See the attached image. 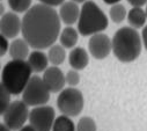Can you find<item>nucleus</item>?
<instances>
[{"mask_svg":"<svg viewBox=\"0 0 147 131\" xmlns=\"http://www.w3.org/2000/svg\"><path fill=\"white\" fill-rule=\"evenodd\" d=\"M61 30V21L53 7L32 5L21 19L22 38L30 48L43 50L56 43Z\"/></svg>","mask_w":147,"mask_h":131,"instance_id":"nucleus-1","label":"nucleus"},{"mask_svg":"<svg viewBox=\"0 0 147 131\" xmlns=\"http://www.w3.org/2000/svg\"><path fill=\"white\" fill-rule=\"evenodd\" d=\"M142 49L141 37L137 29L132 27L119 28L111 40V51L122 63H131L136 60Z\"/></svg>","mask_w":147,"mask_h":131,"instance_id":"nucleus-2","label":"nucleus"},{"mask_svg":"<svg viewBox=\"0 0 147 131\" xmlns=\"http://www.w3.org/2000/svg\"><path fill=\"white\" fill-rule=\"evenodd\" d=\"M77 30L82 36H92L102 32L108 28L109 20L98 5L92 0H87L80 8Z\"/></svg>","mask_w":147,"mask_h":131,"instance_id":"nucleus-3","label":"nucleus"},{"mask_svg":"<svg viewBox=\"0 0 147 131\" xmlns=\"http://www.w3.org/2000/svg\"><path fill=\"white\" fill-rule=\"evenodd\" d=\"M31 74L32 71L26 60L12 59L3 68L0 80L12 95H19L24 89Z\"/></svg>","mask_w":147,"mask_h":131,"instance_id":"nucleus-4","label":"nucleus"},{"mask_svg":"<svg viewBox=\"0 0 147 131\" xmlns=\"http://www.w3.org/2000/svg\"><path fill=\"white\" fill-rule=\"evenodd\" d=\"M85 100L82 93L76 87H67L59 92L57 97V108L66 116H78L84 109Z\"/></svg>","mask_w":147,"mask_h":131,"instance_id":"nucleus-5","label":"nucleus"},{"mask_svg":"<svg viewBox=\"0 0 147 131\" xmlns=\"http://www.w3.org/2000/svg\"><path fill=\"white\" fill-rule=\"evenodd\" d=\"M21 94L22 101L28 107H37L47 105L49 102L51 93L41 77L31 76Z\"/></svg>","mask_w":147,"mask_h":131,"instance_id":"nucleus-6","label":"nucleus"},{"mask_svg":"<svg viewBox=\"0 0 147 131\" xmlns=\"http://www.w3.org/2000/svg\"><path fill=\"white\" fill-rule=\"evenodd\" d=\"M29 109L28 106L21 100L12 101L7 109L1 115L4 118V124L11 131H19L21 128L24 126L26 122L29 117Z\"/></svg>","mask_w":147,"mask_h":131,"instance_id":"nucleus-7","label":"nucleus"},{"mask_svg":"<svg viewBox=\"0 0 147 131\" xmlns=\"http://www.w3.org/2000/svg\"><path fill=\"white\" fill-rule=\"evenodd\" d=\"M55 118V109L51 106L43 105L34 107L29 111L28 121L35 131H51Z\"/></svg>","mask_w":147,"mask_h":131,"instance_id":"nucleus-8","label":"nucleus"},{"mask_svg":"<svg viewBox=\"0 0 147 131\" xmlns=\"http://www.w3.org/2000/svg\"><path fill=\"white\" fill-rule=\"evenodd\" d=\"M88 50L93 58L104 59L111 52V40L103 32L92 35L88 41Z\"/></svg>","mask_w":147,"mask_h":131,"instance_id":"nucleus-9","label":"nucleus"},{"mask_svg":"<svg viewBox=\"0 0 147 131\" xmlns=\"http://www.w3.org/2000/svg\"><path fill=\"white\" fill-rule=\"evenodd\" d=\"M0 32L8 40H14L21 32V18L14 12L4 13L0 18Z\"/></svg>","mask_w":147,"mask_h":131,"instance_id":"nucleus-10","label":"nucleus"},{"mask_svg":"<svg viewBox=\"0 0 147 131\" xmlns=\"http://www.w3.org/2000/svg\"><path fill=\"white\" fill-rule=\"evenodd\" d=\"M45 86L50 90V93H59L64 89L65 82V74L58 66H50L43 72L42 77Z\"/></svg>","mask_w":147,"mask_h":131,"instance_id":"nucleus-11","label":"nucleus"},{"mask_svg":"<svg viewBox=\"0 0 147 131\" xmlns=\"http://www.w3.org/2000/svg\"><path fill=\"white\" fill-rule=\"evenodd\" d=\"M79 14H80V8L78 4L71 1V0L69 1H64L60 5L59 13H58L60 21L66 26H72L77 23L79 19Z\"/></svg>","mask_w":147,"mask_h":131,"instance_id":"nucleus-12","label":"nucleus"},{"mask_svg":"<svg viewBox=\"0 0 147 131\" xmlns=\"http://www.w3.org/2000/svg\"><path fill=\"white\" fill-rule=\"evenodd\" d=\"M27 63L30 66L31 71L35 73H41L44 72L49 68V59L47 53H44L42 50H34L29 53L27 58Z\"/></svg>","mask_w":147,"mask_h":131,"instance_id":"nucleus-13","label":"nucleus"},{"mask_svg":"<svg viewBox=\"0 0 147 131\" xmlns=\"http://www.w3.org/2000/svg\"><path fill=\"white\" fill-rule=\"evenodd\" d=\"M68 63L73 70L80 71L87 68L89 63V56L84 48L80 47L73 48L68 55Z\"/></svg>","mask_w":147,"mask_h":131,"instance_id":"nucleus-14","label":"nucleus"},{"mask_svg":"<svg viewBox=\"0 0 147 131\" xmlns=\"http://www.w3.org/2000/svg\"><path fill=\"white\" fill-rule=\"evenodd\" d=\"M29 44L23 40V38H14L9 43L8 52L12 59H20V60H26L29 56Z\"/></svg>","mask_w":147,"mask_h":131,"instance_id":"nucleus-15","label":"nucleus"},{"mask_svg":"<svg viewBox=\"0 0 147 131\" xmlns=\"http://www.w3.org/2000/svg\"><path fill=\"white\" fill-rule=\"evenodd\" d=\"M58 38L61 47H64L65 49H73L79 41V32L72 26H67L63 30H60Z\"/></svg>","mask_w":147,"mask_h":131,"instance_id":"nucleus-16","label":"nucleus"},{"mask_svg":"<svg viewBox=\"0 0 147 131\" xmlns=\"http://www.w3.org/2000/svg\"><path fill=\"white\" fill-rule=\"evenodd\" d=\"M126 18H127V22H129L130 27H132L134 29L142 28L147 21L146 12L141 7H132L127 12Z\"/></svg>","mask_w":147,"mask_h":131,"instance_id":"nucleus-17","label":"nucleus"},{"mask_svg":"<svg viewBox=\"0 0 147 131\" xmlns=\"http://www.w3.org/2000/svg\"><path fill=\"white\" fill-rule=\"evenodd\" d=\"M47 56H48L49 63L52 65V66H59V65H61L66 59L65 48L61 47L60 44H52L49 48Z\"/></svg>","mask_w":147,"mask_h":131,"instance_id":"nucleus-18","label":"nucleus"},{"mask_svg":"<svg viewBox=\"0 0 147 131\" xmlns=\"http://www.w3.org/2000/svg\"><path fill=\"white\" fill-rule=\"evenodd\" d=\"M51 131H76V124L69 116L61 114L55 118Z\"/></svg>","mask_w":147,"mask_h":131,"instance_id":"nucleus-19","label":"nucleus"},{"mask_svg":"<svg viewBox=\"0 0 147 131\" xmlns=\"http://www.w3.org/2000/svg\"><path fill=\"white\" fill-rule=\"evenodd\" d=\"M126 15H127V11H126L125 6L119 3L111 5V7L109 9V16L111 19V21L115 23L123 22L126 19Z\"/></svg>","mask_w":147,"mask_h":131,"instance_id":"nucleus-20","label":"nucleus"},{"mask_svg":"<svg viewBox=\"0 0 147 131\" xmlns=\"http://www.w3.org/2000/svg\"><path fill=\"white\" fill-rule=\"evenodd\" d=\"M7 3L12 12L20 14V13H26L31 7L32 0H7Z\"/></svg>","mask_w":147,"mask_h":131,"instance_id":"nucleus-21","label":"nucleus"},{"mask_svg":"<svg viewBox=\"0 0 147 131\" xmlns=\"http://www.w3.org/2000/svg\"><path fill=\"white\" fill-rule=\"evenodd\" d=\"M12 94L8 92V89L3 85L1 80H0V115H3L4 111L7 109V107L11 105L12 100Z\"/></svg>","mask_w":147,"mask_h":131,"instance_id":"nucleus-22","label":"nucleus"},{"mask_svg":"<svg viewBox=\"0 0 147 131\" xmlns=\"http://www.w3.org/2000/svg\"><path fill=\"white\" fill-rule=\"evenodd\" d=\"M76 131H96V123L89 116L81 117L76 125Z\"/></svg>","mask_w":147,"mask_h":131,"instance_id":"nucleus-23","label":"nucleus"},{"mask_svg":"<svg viewBox=\"0 0 147 131\" xmlns=\"http://www.w3.org/2000/svg\"><path fill=\"white\" fill-rule=\"evenodd\" d=\"M65 82L69 87H76L80 82V74L77 70H69L65 74Z\"/></svg>","mask_w":147,"mask_h":131,"instance_id":"nucleus-24","label":"nucleus"},{"mask_svg":"<svg viewBox=\"0 0 147 131\" xmlns=\"http://www.w3.org/2000/svg\"><path fill=\"white\" fill-rule=\"evenodd\" d=\"M8 48H9L8 38L0 32V57L5 56L8 52Z\"/></svg>","mask_w":147,"mask_h":131,"instance_id":"nucleus-25","label":"nucleus"},{"mask_svg":"<svg viewBox=\"0 0 147 131\" xmlns=\"http://www.w3.org/2000/svg\"><path fill=\"white\" fill-rule=\"evenodd\" d=\"M65 0H40V3L50 7H56V6H60Z\"/></svg>","mask_w":147,"mask_h":131,"instance_id":"nucleus-26","label":"nucleus"},{"mask_svg":"<svg viewBox=\"0 0 147 131\" xmlns=\"http://www.w3.org/2000/svg\"><path fill=\"white\" fill-rule=\"evenodd\" d=\"M127 3L132 7H142L147 5V0H127Z\"/></svg>","mask_w":147,"mask_h":131,"instance_id":"nucleus-27","label":"nucleus"},{"mask_svg":"<svg viewBox=\"0 0 147 131\" xmlns=\"http://www.w3.org/2000/svg\"><path fill=\"white\" fill-rule=\"evenodd\" d=\"M141 43H142V47L147 50V26H144L142 27V31H141Z\"/></svg>","mask_w":147,"mask_h":131,"instance_id":"nucleus-28","label":"nucleus"},{"mask_svg":"<svg viewBox=\"0 0 147 131\" xmlns=\"http://www.w3.org/2000/svg\"><path fill=\"white\" fill-rule=\"evenodd\" d=\"M19 131H35L34 129H32V126L31 125H24L23 128H21Z\"/></svg>","mask_w":147,"mask_h":131,"instance_id":"nucleus-29","label":"nucleus"},{"mask_svg":"<svg viewBox=\"0 0 147 131\" xmlns=\"http://www.w3.org/2000/svg\"><path fill=\"white\" fill-rule=\"evenodd\" d=\"M103 1H104L107 5H114V4H117V3H119L121 0H103Z\"/></svg>","mask_w":147,"mask_h":131,"instance_id":"nucleus-30","label":"nucleus"},{"mask_svg":"<svg viewBox=\"0 0 147 131\" xmlns=\"http://www.w3.org/2000/svg\"><path fill=\"white\" fill-rule=\"evenodd\" d=\"M4 13H5V7H4V5L1 3V0H0V18L4 15Z\"/></svg>","mask_w":147,"mask_h":131,"instance_id":"nucleus-31","label":"nucleus"},{"mask_svg":"<svg viewBox=\"0 0 147 131\" xmlns=\"http://www.w3.org/2000/svg\"><path fill=\"white\" fill-rule=\"evenodd\" d=\"M0 131H11L4 123H0Z\"/></svg>","mask_w":147,"mask_h":131,"instance_id":"nucleus-32","label":"nucleus"},{"mask_svg":"<svg viewBox=\"0 0 147 131\" xmlns=\"http://www.w3.org/2000/svg\"><path fill=\"white\" fill-rule=\"evenodd\" d=\"M71 1H73V3H77V4H84L85 1H87V0H71Z\"/></svg>","mask_w":147,"mask_h":131,"instance_id":"nucleus-33","label":"nucleus"},{"mask_svg":"<svg viewBox=\"0 0 147 131\" xmlns=\"http://www.w3.org/2000/svg\"><path fill=\"white\" fill-rule=\"evenodd\" d=\"M3 64H1V61H0V73H1V71H3Z\"/></svg>","mask_w":147,"mask_h":131,"instance_id":"nucleus-34","label":"nucleus"},{"mask_svg":"<svg viewBox=\"0 0 147 131\" xmlns=\"http://www.w3.org/2000/svg\"><path fill=\"white\" fill-rule=\"evenodd\" d=\"M145 12H146V16H147V5H146V9H145Z\"/></svg>","mask_w":147,"mask_h":131,"instance_id":"nucleus-35","label":"nucleus"}]
</instances>
